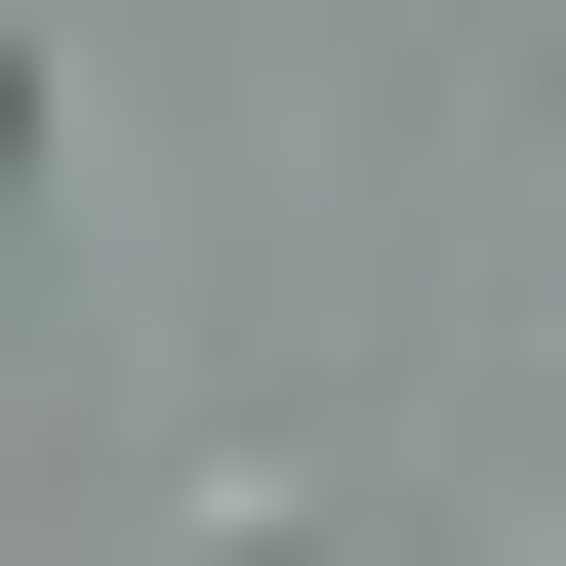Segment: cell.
<instances>
[{"mask_svg": "<svg viewBox=\"0 0 566 566\" xmlns=\"http://www.w3.org/2000/svg\"><path fill=\"white\" fill-rule=\"evenodd\" d=\"M0 163H41V0H0Z\"/></svg>", "mask_w": 566, "mask_h": 566, "instance_id": "obj_1", "label": "cell"}]
</instances>
